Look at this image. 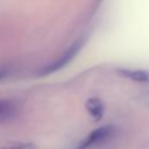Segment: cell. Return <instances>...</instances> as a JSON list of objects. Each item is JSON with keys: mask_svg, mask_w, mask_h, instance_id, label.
<instances>
[{"mask_svg": "<svg viewBox=\"0 0 149 149\" xmlns=\"http://www.w3.org/2000/svg\"><path fill=\"white\" fill-rule=\"evenodd\" d=\"M1 77H2V73H0V78H1Z\"/></svg>", "mask_w": 149, "mask_h": 149, "instance_id": "obj_7", "label": "cell"}, {"mask_svg": "<svg viewBox=\"0 0 149 149\" xmlns=\"http://www.w3.org/2000/svg\"><path fill=\"white\" fill-rule=\"evenodd\" d=\"M79 48H80V43H79V42H77V43H74L73 45H71L70 49H69L64 55H62L61 58H59L58 61H56L52 65L48 66V68L43 71V73H50V72L57 71V70H59L61 68H63L64 65H66V64L73 58V56L77 54V51H78Z\"/></svg>", "mask_w": 149, "mask_h": 149, "instance_id": "obj_2", "label": "cell"}, {"mask_svg": "<svg viewBox=\"0 0 149 149\" xmlns=\"http://www.w3.org/2000/svg\"><path fill=\"white\" fill-rule=\"evenodd\" d=\"M10 112V105L7 101H1L0 100V116L6 115Z\"/></svg>", "mask_w": 149, "mask_h": 149, "instance_id": "obj_6", "label": "cell"}, {"mask_svg": "<svg viewBox=\"0 0 149 149\" xmlns=\"http://www.w3.org/2000/svg\"><path fill=\"white\" fill-rule=\"evenodd\" d=\"M118 72L123 76V77H127L134 81H140V83H147L149 81V73L146 72V71H142V70H125V69H121V70H118Z\"/></svg>", "mask_w": 149, "mask_h": 149, "instance_id": "obj_4", "label": "cell"}, {"mask_svg": "<svg viewBox=\"0 0 149 149\" xmlns=\"http://www.w3.org/2000/svg\"><path fill=\"white\" fill-rule=\"evenodd\" d=\"M86 109L88 111V113L91 114V116L98 121L102 118L104 114V105L101 102L100 99L98 98H91L86 101Z\"/></svg>", "mask_w": 149, "mask_h": 149, "instance_id": "obj_3", "label": "cell"}, {"mask_svg": "<svg viewBox=\"0 0 149 149\" xmlns=\"http://www.w3.org/2000/svg\"><path fill=\"white\" fill-rule=\"evenodd\" d=\"M0 149H35V146L30 142L27 143H14L12 146H6V147H0Z\"/></svg>", "mask_w": 149, "mask_h": 149, "instance_id": "obj_5", "label": "cell"}, {"mask_svg": "<svg viewBox=\"0 0 149 149\" xmlns=\"http://www.w3.org/2000/svg\"><path fill=\"white\" fill-rule=\"evenodd\" d=\"M114 132V128L113 126L108 125V126H102L100 128H97L94 129L93 132H91L77 147V149H88L93 146H97V144H100L105 141H107L112 134Z\"/></svg>", "mask_w": 149, "mask_h": 149, "instance_id": "obj_1", "label": "cell"}]
</instances>
